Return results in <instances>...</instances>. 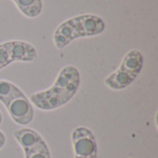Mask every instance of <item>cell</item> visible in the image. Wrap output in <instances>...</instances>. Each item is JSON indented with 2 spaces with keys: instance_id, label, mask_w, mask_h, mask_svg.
<instances>
[{
  "instance_id": "6da1fadb",
  "label": "cell",
  "mask_w": 158,
  "mask_h": 158,
  "mask_svg": "<svg viewBox=\"0 0 158 158\" xmlns=\"http://www.w3.org/2000/svg\"><path fill=\"white\" fill-rule=\"evenodd\" d=\"M81 84L80 72L74 66H66L58 73L54 84L47 90L33 94L30 97L37 108L54 110L69 103L76 94Z\"/></svg>"
},
{
  "instance_id": "3957f363",
  "label": "cell",
  "mask_w": 158,
  "mask_h": 158,
  "mask_svg": "<svg viewBox=\"0 0 158 158\" xmlns=\"http://www.w3.org/2000/svg\"><path fill=\"white\" fill-rule=\"evenodd\" d=\"M144 58L136 49L129 51L119 68L105 79V83L112 90H123L131 85L143 69Z\"/></svg>"
},
{
  "instance_id": "52a82bcc",
  "label": "cell",
  "mask_w": 158,
  "mask_h": 158,
  "mask_svg": "<svg viewBox=\"0 0 158 158\" xmlns=\"http://www.w3.org/2000/svg\"><path fill=\"white\" fill-rule=\"evenodd\" d=\"M14 137L23 150L32 146L43 139L37 131L28 128L16 131L14 132Z\"/></svg>"
},
{
  "instance_id": "30bf717a",
  "label": "cell",
  "mask_w": 158,
  "mask_h": 158,
  "mask_svg": "<svg viewBox=\"0 0 158 158\" xmlns=\"http://www.w3.org/2000/svg\"><path fill=\"white\" fill-rule=\"evenodd\" d=\"M19 91L20 89L14 83L8 81L0 80V102L4 103L6 100H7L9 97L16 94Z\"/></svg>"
},
{
  "instance_id": "8fae6325",
  "label": "cell",
  "mask_w": 158,
  "mask_h": 158,
  "mask_svg": "<svg viewBox=\"0 0 158 158\" xmlns=\"http://www.w3.org/2000/svg\"><path fill=\"white\" fill-rule=\"evenodd\" d=\"M11 63L13 62L10 56L7 42L0 44V70L7 67Z\"/></svg>"
},
{
  "instance_id": "ba28073f",
  "label": "cell",
  "mask_w": 158,
  "mask_h": 158,
  "mask_svg": "<svg viewBox=\"0 0 158 158\" xmlns=\"http://www.w3.org/2000/svg\"><path fill=\"white\" fill-rule=\"evenodd\" d=\"M20 12L28 18L38 17L43 9L42 0H13Z\"/></svg>"
},
{
  "instance_id": "8992f818",
  "label": "cell",
  "mask_w": 158,
  "mask_h": 158,
  "mask_svg": "<svg viewBox=\"0 0 158 158\" xmlns=\"http://www.w3.org/2000/svg\"><path fill=\"white\" fill-rule=\"evenodd\" d=\"M8 49L12 62H34L38 56L35 48L29 43L23 41H9L7 42Z\"/></svg>"
},
{
  "instance_id": "9c48e42d",
  "label": "cell",
  "mask_w": 158,
  "mask_h": 158,
  "mask_svg": "<svg viewBox=\"0 0 158 158\" xmlns=\"http://www.w3.org/2000/svg\"><path fill=\"white\" fill-rule=\"evenodd\" d=\"M23 151L25 158H51L50 151L44 139Z\"/></svg>"
},
{
  "instance_id": "5b68a950",
  "label": "cell",
  "mask_w": 158,
  "mask_h": 158,
  "mask_svg": "<svg viewBox=\"0 0 158 158\" xmlns=\"http://www.w3.org/2000/svg\"><path fill=\"white\" fill-rule=\"evenodd\" d=\"M74 158H97L98 149L94 133L85 127H78L72 131Z\"/></svg>"
},
{
  "instance_id": "7c38bea8",
  "label": "cell",
  "mask_w": 158,
  "mask_h": 158,
  "mask_svg": "<svg viewBox=\"0 0 158 158\" xmlns=\"http://www.w3.org/2000/svg\"><path fill=\"white\" fill-rule=\"evenodd\" d=\"M5 143H6V137H5V134H4L2 131H0V149L5 145Z\"/></svg>"
},
{
  "instance_id": "7a4b0ae2",
  "label": "cell",
  "mask_w": 158,
  "mask_h": 158,
  "mask_svg": "<svg viewBox=\"0 0 158 158\" xmlns=\"http://www.w3.org/2000/svg\"><path fill=\"white\" fill-rule=\"evenodd\" d=\"M106 29L105 21L98 16L80 15L62 22L54 33V43L57 49L65 48L73 40L91 37L102 33Z\"/></svg>"
},
{
  "instance_id": "277c9868",
  "label": "cell",
  "mask_w": 158,
  "mask_h": 158,
  "mask_svg": "<svg viewBox=\"0 0 158 158\" xmlns=\"http://www.w3.org/2000/svg\"><path fill=\"white\" fill-rule=\"evenodd\" d=\"M10 118L19 125L25 126L33 119V108L30 100L20 90L4 103Z\"/></svg>"
},
{
  "instance_id": "4fadbf2b",
  "label": "cell",
  "mask_w": 158,
  "mask_h": 158,
  "mask_svg": "<svg viewBox=\"0 0 158 158\" xmlns=\"http://www.w3.org/2000/svg\"><path fill=\"white\" fill-rule=\"evenodd\" d=\"M2 121H3V117H2V114H1V112H0V125H1V123H2Z\"/></svg>"
}]
</instances>
